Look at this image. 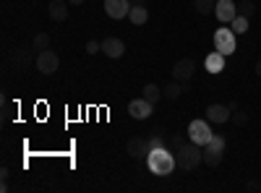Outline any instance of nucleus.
<instances>
[{
  "label": "nucleus",
  "mask_w": 261,
  "mask_h": 193,
  "mask_svg": "<svg viewBox=\"0 0 261 193\" xmlns=\"http://www.w3.org/2000/svg\"><path fill=\"white\" fill-rule=\"evenodd\" d=\"M175 164H178V159L172 157L165 146L162 149H151V152L146 154V167H149L151 175L165 178V175H170L172 170H175Z\"/></svg>",
  "instance_id": "f257e3e1"
},
{
  "label": "nucleus",
  "mask_w": 261,
  "mask_h": 193,
  "mask_svg": "<svg viewBox=\"0 0 261 193\" xmlns=\"http://www.w3.org/2000/svg\"><path fill=\"white\" fill-rule=\"evenodd\" d=\"M204 162V146H199V144H180L178 146V164L183 167V170H196Z\"/></svg>",
  "instance_id": "f03ea898"
},
{
  "label": "nucleus",
  "mask_w": 261,
  "mask_h": 193,
  "mask_svg": "<svg viewBox=\"0 0 261 193\" xmlns=\"http://www.w3.org/2000/svg\"><path fill=\"white\" fill-rule=\"evenodd\" d=\"M188 139H191L193 144H199V146H206V144L214 139L212 123H209V120H193V123L188 125Z\"/></svg>",
  "instance_id": "7ed1b4c3"
},
{
  "label": "nucleus",
  "mask_w": 261,
  "mask_h": 193,
  "mask_svg": "<svg viewBox=\"0 0 261 193\" xmlns=\"http://www.w3.org/2000/svg\"><path fill=\"white\" fill-rule=\"evenodd\" d=\"M222 157H225V139H222V136H214V139L204 146V164L220 167Z\"/></svg>",
  "instance_id": "20e7f679"
},
{
  "label": "nucleus",
  "mask_w": 261,
  "mask_h": 193,
  "mask_svg": "<svg viewBox=\"0 0 261 193\" xmlns=\"http://www.w3.org/2000/svg\"><path fill=\"white\" fill-rule=\"evenodd\" d=\"M235 37H238V34H235L232 29H225V24H222V29L214 32V50L222 52L225 58L232 55V52H235Z\"/></svg>",
  "instance_id": "39448f33"
},
{
  "label": "nucleus",
  "mask_w": 261,
  "mask_h": 193,
  "mask_svg": "<svg viewBox=\"0 0 261 193\" xmlns=\"http://www.w3.org/2000/svg\"><path fill=\"white\" fill-rule=\"evenodd\" d=\"M58 68H60V58H58V52H53V50H42V52H37V71H39V73L53 76Z\"/></svg>",
  "instance_id": "423d86ee"
},
{
  "label": "nucleus",
  "mask_w": 261,
  "mask_h": 193,
  "mask_svg": "<svg viewBox=\"0 0 261 193\" xmlns=\"http://www.w3.org/2000/svg\"><path fill=\"white\" fill-rule=\"evenodd\" d=\"M193 73H196V60L193 58H180V60H175V66H172V78L175 81L188 84L193 78Z\"/></svg>",
  "instance_id": "0eeeda50"
},
{
  "label": "nucleus",
  "mask_w": 261,
  "mask_h": 193,
  "mask_svg": "<svg viewBox=\"0 0 261 193\" xmlns=\"http://www.w3.org/2000/svg\"><path fill=\"white\" fill-rule=\"evenodd\" d=\"M130 8H134V6H130V0H105V13L110 18H115V21L128 18Z\"/></svg>",
  "instance_id": "6e6552de"
},
{
  "label": "nucleus",
  "mask_w": 261,
  "mask_h": 193,
  "mask_svg": "<svg viewBox=\"0 0 261 193\" xmlns=\"http://www.w3.org/2000/svg\"><path fill=\"white\" fill-rule=\"evenodd\" d=\"M32 63H37V58H34V47H29V45H18L16 52H13V66H16V71H27Z\"/></svg>",
  "instance_id": "1a4fd4ad"
},
{
  "label": "nucleus",
  "mask_w": 261,
  "mask_h": 193,
  "mask_svg": "<svg viewBox=\"0 0 261 193\" xmlns=\"http://www.w3.org/2000/svg\"><path fill=\"white\" fill-rule=\"evenodd\" d=\"M214 16L220 18L225 26H230L232 21H235V16H238V3H232V0H217Z\"/></svg>",
  "instance_id": "9d476101"
},
{
  "label": "nucleus",
  "mask_w": 261,
  "mask_h": 193,
  "mask_svg": "<svg viewBox=\"0 0 261 193\" xmlns=\"http://www.w3.org/2000/svg\"><path fill=\"white\" fill-rule=\"evenodd\" d=\"M151 113H154V104H151L149 99H134L128 104V115L134 118V120H146V118H151Z\"/></svg>",
  "instance_id": "9b49d317"
},
{
  "label": "nucleus",
  "mask_w": 261,
  "mask_h": 193,
  "mask_svg": "<svg viewBox=\"0 0 261 193\" xmlns=\"http://www.w3.org/2000/svg\"><path fill=\"white\" fill-rule=\"evenodd\" d=\"M230 115H232V110H230L227 104H220V102H212L206 110H204V118L209 123H227Z\"/></svg>",
  "instance_id": "f8f14e48"
},
{
  "label": "nucleus",
  "mask_w": 261,
  "mask_h": 193,
  "mask_svg": "<svg viewBox=\"0 0 261 193\" xmlns=\"http://www.w3.org/2000/svg\"><path fill=\"white\" fill-rule=\"evenodd\" d=\"M125 154L134 157V159H141L149 154V139H141V136H130L125 141Z\"/></svg>",
  "instance_id": "ddd939ff"
},
{
  "label": "nucleus",
  "mask_w": 261,
  "mask_h": 193,
  "mask_svg": "<svg viewBox=\"0 0 261 193\" xmlns=\"http://www.w3.org/2000/svg\"><path fill=\"white\" fill-rule=\"evenodd\" d=\"M102 55L113 58V60L123 58V55H125V45H123V39H118V37H105V39H102Z\"/></svg>",
  "instance_id": "4468645a"
},
{
  "label": "nucleus",
  "mask_w": 261,
  "mask_h": 193,
  "mask_svg": "<svg viewBox=\"0 0 261 193\" xmlns=\"http://www.w3.org/2000/svg\"><path fill=\"white\" fill-rule=\"evenodd\" d=\"M68 0H53L50 3V18L53 21H65L68 18Z\"/></svg>",
  "instance_id": "2eb2a0df"
},
{
  "label": "nucleus",
  "mask_w": 261,
  "mask_h": 193,
  "mask_svg": "<svg viewBox=\"0 0 261 193\" xmlns=\"http://www.w3.org/2000/svg\"><path fill=\"white\" fill-rule=\"evenodd\" d=\"M204 63H206V71H209V73H220V71H225V55H222V52H217V50L209 52Z\"/></svg>",
  "instance_id": "dca6fc26"
},
{
  "label": "nucleus",
  "mask_w": 261,
  "mask_h": 193,
  "mask_svg": "<svg viewBox=\"0 0 261 193\" xmlns=\"http://www.w3.org/2000/svg\"><path fill=\"white\" fill-rule=\"evenodd\" d=\"M128 18H130V24H134V26H144L146 21H149L146 6H134V8H130V13H128Z\"/></svg>",
  "instance_id": "f3484780"
},
{
  "label": "nucleus",
  "mask_w": 261,
  "mask_h": 193,
  "mask_svg": "<svg viewBox=\"0 0 261 193\" xmlns=\"http://www.w3.org/2000/svg\"><path fill=\"white\" fill-rule=\"evenodd\" d=\"M141 97H144V99H149L151 104H157V102H160V99H162L165 94H162V89L157 87V84H144V89H141Z\"/></svg>",
  "instance_id": "a211bd4d"
},
{
  "label": "nucleus",
  "mask_w": 261,
  "mask_h": 193,
  "mask_svg": "<svg viewBox=\"0 0 261 193\" xmlns=\"http://www.w3.org/2000/svg\"><path fill=\"white\" fill-rule=\"evenodd\" d=\"M183 92H186V84H183V81H175V78H172V81L167 84V87L162 89V94H165L167 99H178Z\"/></svg>",
  "instance_id": "6ab92c4d"
},
{
  "label": "nucleus",
  "mask_w": 261,
  "mask_h": 193,
  "mask_svg": "<svg viewBox=\"0 0 261 193\" xmlns=\"http://www.w3.org/2000/svg\"><path fill=\"white\" fill-rule=\"evenodd\" d=\"M32 47L39 50V52H42V50H50V34H47V32H39V34L32 39Z\"/></svg>",
  "instance_id": "aec40b11"
},
{
  "label": "nucleus",
  "mask_w": 261,
  "mask_h": 193,
  "mask_svg": "<svg viewBox=\"0 0 261 193\" xmlns=\"http://www.w3.org/2000/svg\"><path fill=\"white\" fill-rule=\"evenodd\" d=\"M193 8L199 11V13H204V16H209L217 8V0H193Z\"/></svg>",
  "instance_id": "412c9836"
},
{
  "label": "nucleus",
  "mask_w": 261,
  "mask_h": 193,
  "mask_svg": "<svg viewBox=\"0 0 261 193\" xmlns=\"http://www.w3.org/2000/svg\"><path fill=\"white\" fill-rule=\"evenodd\" d=\"M238 16H246V18L256 16V3H253V0H243V3H238Z\"/></svg>",
  "instance_id": "4be33fe9"
},
{
  "label": "nucleus",
  "mask_w": 261,
  "mask_h": 193,
  "mask_svg": "<svg viewBox=\"0 0 261 193\" xmlns=\"http://www.w3.org/2000/svg\"><path fill=\"white\" fill-rule=\"evenodd\" d=\"M230 29H232L235 34H246V32H248V18H246V16H235V21L230 24Z\"/></svg>",
  "instance_id": "5701e85b"
},
{
  "label": "nucleus",
  "mask_w": 261,
  "mask_h": 193,
  "mask_svg": "<svg viewBox=\"0 0 261 193\" xmlns=\"http://www.w3.org/2000/svg\"><path fill=\"white\" fill-rule=\"evenodd\" d=\"M86 55H97V52H102V42H97V39H89L86 42Z\"/></svg>",
  "instance_id": "b1692460"
},
{
  "label": "nucleus",
  "mask_w": 261,
  "mask_h": 193,
  "mask_svg": "<svg viewBox=\"0 0 261 193\" xmlns=\"http://www.w3.org/2000/svg\"><path fill=\"white\" fill-rule=\"evenodd\" d=\"M162 146H165V139H162V136H160V131H157L154 136L149 139V152H151V149H162Z\"/></svg>",
  "instance_id": "393cba45"
},
{
  "label": "nucleus",
  "mask_w": 261,
  "mask_h": 193,
  "mask_svg": "<svg viewBox=\"0 0 261 193\" xmlns=\"http://www.w3.org/2000/svg\"><path fill=\"white\" fill-rule=\"evenodd\" d=\"M230 120H232L235 125H246V123H248V113H235V115H230Z\"/></svg>",
  "instance_id": "a878e982"
},
{
  "label": "nucleus",
  "mask_w": 261,
  "mask_h": 193,
  "mask_svg": "<svg viewBox=\"0 0 261 193\" xmlns=\"http://www.w3.org/2000/svg\"><path fill=\"white\" fill-rule=\"evenodd\" d=\"M3 120H11V102H3Z\"/></svg>",
  "instance_id": "bb28decb"
},
{
  "label": "nucleus",
  "mask_w": 261,
  "mask_h": 193,
  "mask_svg": "<svg viewBox=\"0 0 261 193\" xmlns=\"http://www.w3.org/2000/svg\"><path fill=\"white\" fill-rule=\"evenodd\" d=\"M130 6H146V0H130Z\"/></svg>",
  "instance_id": "cd10ccee"
},
{
  "label": "nucleus",
  "mask_w": 261,
  "mask_h": 193,
  "mask_svg": "<svg viewBox=\"0 0 261 193\" xmlns=\"http://www.w3.org/2000/svg\"><path fill=\"white\" fill-rule=\"evenodd\" d=\"M68 3H71V6H84L86 0H68Z\"/></svg>",
  "instance_id": "c85d7f7f"
},
{
  "label": "nucleus",
  "mask_w": 261,
  "mask_h": 193,
  "mask_svg": "<svg viewBox=\"0 0 261 193\" xmlns=\"http://www.w3.org/2000/svg\"><path fill=\"white\" fill-rule=\"evenodd\" d=\"M256 76H261V60L256 63Z\"/></svg>",
  "instance_id": "c756f323"
}]
</instances>
